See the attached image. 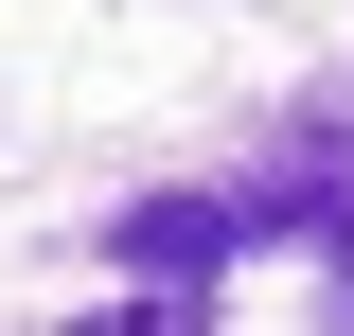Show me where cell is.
<instances>
[{
    "label": "cell",
    "mask_w": 354,
    "mask_h": 336,
    "mask_svg": "<svg viewBox=\"0 0 354 336\" xmlns=\"http://www.w3.org/2000/svg\"><path fill=\"white\" fill-rule=\"evenodd\" d=\"M337 336H354V248H337Z\"/></svg>",
    "instance_id": "obj_3"
},
{
    "label": "cell",
    "mask_w": 354,
    "mask_h": 336,
    "mask_svg": "<svg viewBox=\"0 0 354 336\" xmlns=\"http://www.w3.org/2000/svg\"><path fill=\"white\" fill-rule=\"evenodd\" d=\"M71 336H213V301L195 283H142V301H106V319H71Z\"/></svg>",
    "instance_id": "obj_2"
},
{
    "label": "cell",
    "mask_w": 354,
    "mask_h": 336,
    "mask_svg": "<svg viewBox=\"0 0 354 336\" xmlns=\"http://www.w3.org/2000/svg\"><path fill=\"white\" fill-rule=\"evenodd\" d=\"M106 248H124L142 283H195L213 301V265L248 248V195H142V212H106Z\"/></svg>",
    "instance_id": "obj_1"
}]
</instances>
